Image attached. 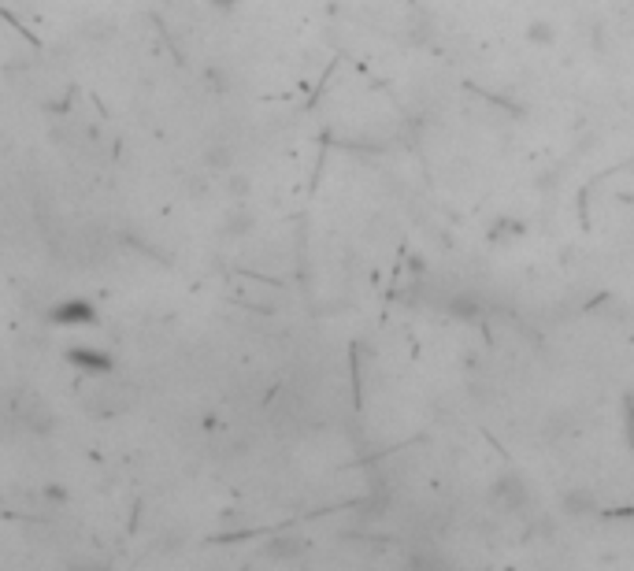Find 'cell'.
I'll return each instance as SVG.
<instances>
[{
  "instance_id": "7a4b0ae2",
  "label": "cell",
  "mask_w": 634,
  "mask_h": 571,
  "mask_svg": "<svg viewBox=\"0 0 634 571\" xmlns=\"http://www.w3.org/2000/svg\"><path fill=\"white\" fill-rule=\"evenodd\" d=\"M52 323L59 326H94L97 323V308L89 305L82 297H71V300H59L52 308Z\"/></svg>"
},
{
  "instance_id": "5b68a950",
  "label": "cell",
  "mask_w": 634,
  "mask_h": 571,
  "mask_svg": "<svg viewBox=\"0 0 634 571\" xmlns=\"http://www.w3.org/2000/svg\"><path fill=\"white\" fill-rule=\"evenodd\" d=\"M234 216H237V219H230V223H227V230H230V234H241V230H249V227H253V219H246V212H234Z\"/></svg>"
},
{
  "instance_id": "3957f363",
  "label": "cell",
  "mask_w": 634,
  "mask_h": 571,
  "mask_svg": "<svg viewBox=\"0 0 634 571\" xmlns=\"http://www.w3.org/2000/svg\"><path fill=\"white\" fill-rule=\"evenodd\" d=\"M297 553H305V542H297V538H279L275 546H267V557H279V560L297 557Z\"/></svg>"
},
{
  "instance_id": "6da1fadb",
  "label": "cell",
  "mask_w": 634,
  "mask_h": 571,
  "mask_svg": "<svg viewBox=\"0 0 634 571\" xmlns=\"http://www.w3.org/2000/svg\"><path fill=\"white\" fill-rule=\"evenodd\" d=\"M67 364H75V368L85 371V375H112V371H115L112 352L94 349V345H75V349H67Z\"/></svg>"
},
{
  "instance_id": "8992f818",
  "label": "cell",
  "mask_w": 634,
  "mask_h": 571,
  "mask_svg": "<svg viewBox=\"0 0 634 571\" xmlns=\"http://www.w3.org/2000/svg\"><path fill=\"white\" fill-rule=\"evenodd\" d=\"M208 4H211V8H219V12H230V8L237 4V0H208Z\"/></svg>"
},
{
  "instance_id": "277c9868",
  "label": "cell",
  "mask_w": 634,
  "mask_h": 571,
  "mask_svg": "<svg viewBox=\"0 0 634 571\" xmlns=\"http://www.w3.org/2000/svg\"><path fill=\"white\" fill-rule=\"evenodd\" d=\"M527 41L531 45H553V22H531L527 26Z\"/></svg>"
}]
</instances>
